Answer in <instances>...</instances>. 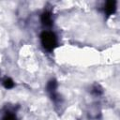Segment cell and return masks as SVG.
<instances>
[{
	"mask_svg": "<svg viewBox=\"0 0 120 120\" xmlns=\"http://www.w3.org/2000/svg\"><path fill=\"white\" fill-rule=\"evenodd\" d=\"M40 44L44 51L47 52H52L58 46V38L56 34L52 30H43L39 36Z\"/></svg>",
	"mask_w": 120,
	"mask_h": 120,
	"instance_id": "6da1fadb",
	"label": "cell"
},
{
	"mask_svg": "<svg viewBox=\"0 0 120 120\" xmlns=\"http://www.w3.org/2000/svg\"><path fill=\"white\" fill-rule=\"evenodd\" d=\"M2 83H3V85H4V87H5L6 89H12V88L14 87V85H15L13 80H12L11 78H9V77H6V78L3 80Z\"/></svg>",
	"mask_w": 120,
	"mask_h": 120,
	"instance_id": "8992f818",
	"label": "cell"
},
{
	"mask_svg": "<svg viewBox=\"0 0 120 120\" xmlns=\"http://www.w3.org/2000/svg\"><path fill=\"white\" fill-rule=\"evenodd\" d=\"M40 22L46 28H51L53 25V15L51 10L46 9L40 14Z\"/></svg>",
	"mask_w": 120,
	"mask_h": 120,
	"instance_id": "3957f363",
	"label": "cell"
},
{
	"mask_svg": "<svg viewBox=\"0 0 120 120\" xmlns=\"http://www.w3.org/2000/svg\"><path fill=\"white\" fill-rule=\"evenodd\" d=\"M57 88H58V83L54 79H51L46 84V92L48 93L52 102L56 105L62 103V98H59V93L57 91Z\"/></svg>",
	"mask_w": 120,
	"mask_h": 120,
	"instance_id": "7a4b0ae2",
	"label": "cell"
},
{
	"mask_svg": "<svg viewBox=\"0 0 120 120\" xmlns=\"http://www.w3.org/2000/svg\"><path fill=\"white\" fill-rule=\"evenodd\" d=\"M104 15L106 17H110L116 11V1H107L103 4L101 8Z\"/></svg>",
	"mask_w": 120,
	"mask_h": 120,
	"instance_id": "277c9868",
	"label": "cell"
},
{
	"mask_svg": "<svg viewBox=\"0 0 120 120\" xmlns=\"http://www.w3.org/2000/svg\"><path fill=\"white\" fill-rule=\"evenodd\" d=\"M90 93L95 97H100L103 95V88L98 83H95L91 86Z\"/></svg>",
	"mask_w": 120,
	"mask_h": 120,
	"instance_id": "5b68a950",
	"label": "cell"
},
{
	"mask_svg": "<svg viewBox=\"0 0 120 120\" xmlns=\"http://www.w3.org/2000/svg\"><path fill=\"white\" fill-rule=\"evenodd\" d=\"M1 120H19V119L17 118V116H16V114H15L14 112L8 111V112H6V113L3 115V117H2Z\"/></svg>",
	"mask_w": 120,
	"mask_h": 120,
	"instance_id": "52a82bcc",
	"label": "cell"
}]
</instances>
